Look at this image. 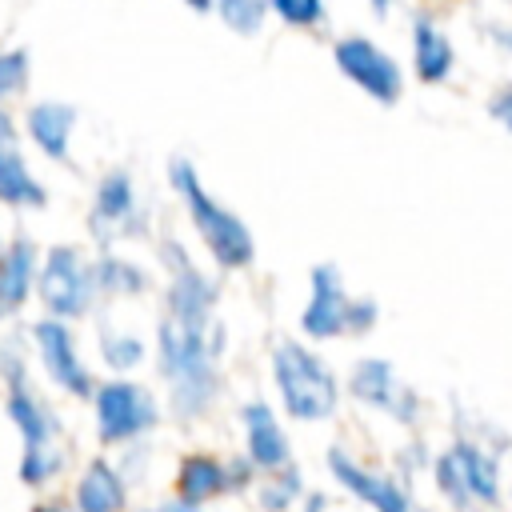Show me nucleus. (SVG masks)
Returning a JSON list of instances; mask_svg holds the SVG:
<instances>
[{
  "mask_svg": "<svg viewBox=\"0 0 512 512\" xmlns=\"http://www.w3.org/2000/svg\"><path fill=\"white\" fill-rule=\"evenodd\" d=\"M140 212H136V184L124 168H112L100 176L96 196H92V212H88V232L100 244H112L120 236L140 232Z\"/></svg>",
  "mask_w": 512,
  "mask_h": 512,
  "instance_id": "obj_11",
  "label": "nucleus"
},
{
  "mask_svg": "<svg viewBox=\"0 0 512 512\" xmlns=\"http://www.w3.org/2000/svg\"><path fill=\"white\" fill-rule=\"evenodd\" d=\"M32 512H68V508H64V504H36Z\"/></svg>",
  "mask_w": 512,
  "mask_h": 512,
  "instance_id": "obj_36",
  "label": "nucleus"
},
{
  "mask_svg": "<svg viewBox=\"0 0 512 512\" xmlns=\"http://www.w3.org/2000/svg\"><path fill=\"white\" fill-rule=\"evenodd\" d=\"M168 184H172L176 196L184 200V208H188V216H192L200 240H204L208 252H212V260H216L220 268H248L252 256H256V240H252L248 224H244L232 208H224V204L200 184L196 168H192L184 156H172V160H168Z\"/></svg>",
  "mask_w": 512,
  "mask_h": 512,
  "instance_id": "obj_2",
  "label": "nucleus"
},
{
  "mask_svg": "<svg viewBox=\"0 0 512 512\" xmlns=\"http://www.w3.org/2000/svg\"><path fill=\"white\" fill-rule=\"evenodd\" d=\"M348 392H352L360 404L380 408V412H388V416L400 420V424H412L416 412H420L416 392H412V388L400 380V372H396L388 360H380V356H368V360H360V364L352 368Z\"/></svg>",
  "mask_w": 512,
  "mask_h": 512,
  "instance_id": "obj_9",
  "label": "nucleus"
},
{
  "mask_svg": "<svg viewBox=\"0 0 512 512\" xmlns=\"http://www.w3.org/2000/svg\"><path fill=\"white\" fill-rule=\"evenodd\" d=\"M240 424H244V448H248V460L264 472H280L292 464V448H288V436L280 428V420L272 416V408L264 400H252L240 408Z\"/></svg>",
  "mask_w": 512,
  "mask_h": 512,
  "instance_id": "obj_16",
  "label": "nucleus"
},
{
  "mask_svg": "<svg viewBox=\"0 0 512 512\" xmlns=\"http://www.w3.org/2000/svg\"><path fill=\"white\" fill-rule=\"evenodd\" d=\"M160 252H164V264L172 268V280H168V316L172 320H184V324H216L212 320L216 284L184 256V248L176 240H164Z\"/></svg>",
  "mask_w": 512,
  "mask_h": 512,
  "instance_id": "obj_8",
  "label": "nucleus"
},
{
  "mask_svg": "<svg viewBox=\"0 0 512 512\" xmlns=\"http://www.w3.org/2000/svg\"><path fill=\"white\" fill-rule=\"evenodd\" d=\"M268 0H216V16L236 36H256L268 20Z\"/></svg>",
  "mask_w": 512,
  "mask_h": 512,
  "instance_id": "obj_23",
  "label": "nucleus"
},
{
  "mask_svg": "<svg viewBox=\"0 0 512 512\" xmlns=\"http://www.w3.org/2000/svg\"><path fill=\"white\" fill-rule=\"evenodd\" d=\"M492 36H496V44H500V48H508V52H512V28H496Z\"/></svg>",
  "mask_w": 512,
  "mask_h": 512,
  "instance_id": "obj_34",
  "label": "nucleus"
},
{
  "mask_svg": "<svg viewBox=\"0 0 512 512\" xmlns=\"http://www.w3.org/2000/svg\"><path fill=\"white\" fill-rule=\"evenodd\" d=\"M156 360L160 376L172 388V408L180 416H200L220 388V328L216 324H184L164 316L156 328Z\"/></svg>",
  "mask_w": 512,
  "mask_h": 512,
  "instance_id": "obj_1",
  "label": "nucleus"
},
{
  "mask_svg": "<svg viewBox=\"0 0 512 512\" xmlns=\"http://www.w3.org/2000/svg\"><path fill=\"white\" fill-rule=\"evenodd\" d=\"M92 276H96V288L100 292H112V296H140L148 288V276L140 264L124 260V256H100L92 264Z\"/></svg>",
  "mask_w": 512,
  "mask_h": 512,
  "instance_id": "obj_22",
  "label": "nucleus"
},
{
  "mask_svg": "<svg viewBox=\"0 0 512 512\" xmlns=\"http://www.w3.org/2000/svg\"><path fill=\"white\" fill-rule=\"evenodd\" d=\"M272 376H276L288 416H296V420H312V424L328 420L340 404L336 372L296 340H280L272 348Z\"/></svg>",
  "mask_w": 512,
  "mask_h": 512,
  "instance_id": "obj_3",
  "label": "nucleus"
},
{
  "mask_svg": "<svg viewBox=\"0 0 512 512\" xmlns=\"http://www.w3.org/2000/svg\"><path fill=\"white\" fill-rule=\"evenodd\" d=\"M0 204H12V208H44L48 204V188L32 176V168L20 152V140H16V124L4 104H0Z\"/></svg>",
  "mask_w": 512,
  "mask_h": 512,
  "instance_id": "obj_15",
  "label": "nucleus"
},
{
  "mask_svg": "<svg viewBox=\"0 0 512 512\" xmlns=\"http://www.w3.org/2000/svg\"><path fill=\"white\" fill-rule=\"evenodd\" d=\"M328 508V496L324 492H312L308 500H304V512H324Z\"/></svg>",
  "mask_w": 512,
  "mask_h": 512,
  "instance_id": "obj_32",
  "label": "nucleus"
},
{
  "mask_svg": "<svg viewBox=\"0 0 512 512\" xmlns=\"http://www.w3.org/2000/svg\"><path fill=\"white\" fill-rule=\"evenodd\" d=\"M100 348H104V360L112 368H136L144 360V340L140 336H128V332H104L100 336Z\"/></svg>",
  "mask_w": 512,
  "mask_h": 512,
  "instance_id": "obj_27",
  "label": "nucleus"
},
{
  "mask_svg": "<svg viewBox=\"0 0 512 512\" xmlns=\"http://www.w3.org/2000/svg\"><path fill=\"white\" fill-rule=\"evenodd\" d=\"M368 4H372V12H376V16H388V8H392L396 0H368Z\"/></svg>",
  "mask_w": 512,
  "mask_h": 512,
  "instance_id": "obj_35",
  "label": "nucleus"
},
{
  "mask_svg": "<svg viewBox=\"0 0 512 512\" xmlns=\"http://www.w3.org/2000/svg\"><path fill=\"white\" fill-rule=\"evenodd\" d=\"M328 472L336 476V484L344 492H352L356 500L372 504L376 512H412L408 488L392 476H380L372 468H364L360 460H352L344 448H328Z\"/></svg>",
  "mask_w": 512,
  "mask_h": 512,
  "instance_id": "obj_14",
  "label": "nucleus"
},
{
  "mask_svg": "<svg viewBox=\"0 0 512 512\" xmlns=\"http://www.w3.org/2000/svg\"><path fill=\"white\" fill-rule=\"evenodd\" d=\"M128 504V488H124V476L104 460H88L80 484H76V512H124Z\"/></svg>",
  "mask_w": 512,
  "mask_h": 512,
  "instance_id": "obj_20",
  "label": "nucleus"
},
{
  "mask_svg": "<svg viewBox=\"0 0 512 512\" xmlns=\"http://www.w3.org/2000/svg\"><path fill=\"white\" fill-rule=\"evenodd\" d=\"M0 372H4V380H8V404H4V408H8V420L16 424V432H20L24 448L56 444L60 424H56V416H52V412L40 404V396L28 388V376H24L20 356H16V352H4Z\"/></svg>",
  "mask_w": 512,
  "mask_h": 512,
  "instance_id": "obj_12",
  "label": "nucleus"
},
{
  "mask_svg": "<svg viewBox=\"0 0 512 512\" xmlns=\"http://www.w3.org/2000/svg\"><path fill=\"white\" fill-rule=\"evenodd\" d=\"M452 452H456V460H460V468H464V480H468L472 500H476V504H496V500H500V468H496V460H492L484 448L468 444V440L452 444Z\"/></svg>",
  "mask_w": 512,
  "mask_h": 512,
  "instance_id": "obj_21",
  "label": "nucleus"
},
{
  "mask_svg": "<svg viewBox=\"0 0 512 512\" xmlns=\"http://www.w3.org/2000/svg\"><path fill=\"white\" fill-rule=\"evenodd\" d=\"M268 4L288 28H320L324 24V0H268Z\"/></svg>",
  "mask_w": 512,
  "mask_h": 512,
  "instance_id": "obj_28",
  "label": "nucleus"
},
{
  "mask_svg": "<svg viewBox=\"0 0 512 512\" xmlns=\"http://www.w3.org/2000/svg\"><path fill=\"white\" fill-rule=\"evenodd\" d=\"M28 72H32V60H28L24 48H4L0 52V104L28 88Z\"/></svg>",
  "mask_w": 512,
  "mask_h": 512,
  "instance_id": "obj_26",
  "label": "nucleus"
},
{
  "mask_svg": "<svg viewBox=\"0 0 512 512\" xmlns=\"http://www.w3.org/2000/svg\"><path fill=\"white\" fill-rule=\"evenodd\" d=\"M32 340H36V352H40V364L44 372L52 376V384H60L68 396H92V376L76 352V336L72 328L52 316V320H36L32 324Z\"/></svg>",
  "mask_w": 512,
  "mask_h": 512,
  "instance_id": "obj_10",
  "label": "nucleus"
},
{
  "mask_svg": "<svg viewBox=\"0 0 512 512\" xmlns=\"http://www.w3.org/2000/svg\"><path fill=\"white\" fill-rule=\"evenodd\" d=\"M92 400H96V432L104 444L136 440L160 420L152 392L136 380H108L92 392Z\"/></svg>",
  "mask_w": 512,
  "mask_h": 512,
  "instance_id": "obj_7",
  "label": "nucleus"
},
{
  "mask_svg": "<svg viewBox=\"0 0 512 512\" xmlns=\"http://www.w3.org/2000/svg\"><path fill=\"white\" fill-rule=\"evenodd\" d=\"M36 292H40V300L48 304L52 316L76 320V316H84V312L92 308V296H96L100 288H96L92 264H84L72 244H56V248H48L44 264H40Z\"/></svg>",
  "mask_w": 512,
  "mask_h": 512,
  "instance_id": "obj_5",
  "label": "nucleus"
},
{
  "mask_svg": "<svg viewBox=\"0 0 512 512\" xmlns=\"http://www.w3.org/2000/svg\"><path fill=\"white\" fill-rule=\"evenodd\" d=\"M268 476H272V480H268V488H264V496H260V500H264V508H268V512H284V508L300 496V472L288 464V468L268 472Z\"/></svg>",
  "mask_w": 512,
  "mask_h": 512,
  "instance_id": "obj_29",
  "label": "nucleus"
},
{
  "mask_svg": "<svg viewBox=\"0 0 512 512\" xmlns=\"http://www.w3.org/2000/svg\"><path fill=\"white\" fill-rule=\"evenodd\" d=\"M432 472H436V488H440V496H444L452 508H472V504H476V500H472V492H468L464 468H460V460H456V452H452V448L436 456Z\"/></svg>",
  "mask_w": 512,
  "mask_h": 512,
  "instance_id": "obj_24",
  "label": "nucleus"
},
{
  "mask_svg": "<svg viewBox=\"0 0 512 512\" xmlns=\"http://www.w3.org/2000/svg\"><path fill=\"white\" fill-rule=\"evenodd\" d=\"M252 460H232V464H224V460H216V456H204V452H196V456H184L180 460V472H176V492H180V500H188V504H208V500H216V496H224V492H236V488H244L248 484V476H252Z\"/></svg>",
  "mask_w": 512,
  "mask_h": 512,
  "instance_id": "obj_13",
  "label": "nucleus"
},
{
  "mask_svg": "<svg viewBox=\"0 0 512 512\" xmlns=\"http://www.w3.org/2000/svg\"><path fill=\"white\" fill-rule=\"evenodd\" d=\"M144 512H196V504H188V500H172V504H160V508H144Z\"/></svg>",
  "mask_w": 512,
  "mask_h": 512,
  "instance_id": "obj_31",
  "label": "nucleus"
},
{
  "mask_svg": "<svg viewBox=\"0 0 512 512\" xmlns=\"http://www.w3.org/2000/svg\"><path fill=\"white\" fill-rule=\"evenodd\" d=\"M76 120H80V112H76L72 104H64V100H40V104H32V108H28L24 128H28L32 144H36L48 160L68 164V156H72V132H76Z\"/></svg>",
  "mask_w": 512,
  "mask_h": 512,
  "instance_id": "obj_17",
  "label": "nucleus"
},
{
  "mask_svg": "<svg viewBox=\"0 0 512 512\" xmlns=\"http://www.w3.org/2000/svg\"><path fill=\"white\" fill-rule=\"evenodd\" d=\"M488 116H492L500 128L512 132V84H504V88L492 92V100H488Z\"/></svg>",
  "mask_w": 512,
  "mask_h": 512,
  "instance_id": "obj_30",
  "label": "nucleus"
},
{
  "mask_svg": "<svg viewBox=\"0 0 512 512\" xmlns=\"http://www.w3.org/2000/svg\"><path fill=\"white\" fill-rule=\"evenodd\" d=\"M184 4H188L196 16H208V12H216V0H184Z\"/></svg>",
  "mask_w": 512,
  "mask_h": 512,
  "instance_id": "obj_33",
  "label": "nucleus"
},
{
  "mask_svg": "<svg viewBox=\"0 0 512 512\" xmlns=\"http://www.w3.org/2000/svg\"><path fill=\"white\" fill-rule=\"evenodd\" d=\"M332 60L344 72V80H352L368 100L392 108L404 96V72L400 64L368 36H340L332 44Z\"/></svg>",
  "mask_w": 512,
  "mask_h": 512,
  "instance_id": "obj_6",
  "label": "nucleus"
},
{
  "mask_svg": "<svg viewBox=\"0 0 512 512\" xmlns=\"http://www.w3.org/2000/svg\"><path fill=\"white\" fill-rule=\"evenodd\" d=\"M64 468V452L56 448V444H40V448H24L20 452V480L28 484V488H40V484H48L56 472Z\"/></svg>",
  "mask_w": 512,
  "mask_h": 512,
  "instance_id": "obj_25",
  "label": "nucleus"
},
{
  "mask_svg": "<svg viewBox=\"0 0 512 512\" xmlns=\"http://www.w3.org/2000/svg\"><path fill=\"white\" fill-rule=\"evenodd\" d=\"M456 64L452 40L444 36V28L432 16H416L412 20V68L424 84H444L448 72Z\"/></svg>",
  "mask_w": 512,
  "mask_h": 512,
  "instance_id": "obj_19",
  "label": "nucleus"
},
{
  "mask_svg": "<svg viewBox=\"0 0 512 512\" xmlns=\"http://www.w3.org/2000/svg\"><path fill=\"white\" fill-rule=\"evenodd\" d=\"M312 300L300 312V328L312 340H332L344 332H368L376 324V300L352 296L344 288V276L336 264H316L312 268Z\"/></svg>",
  "mask_w": 512,
  "mask_h": 512,
  "instance_id": "obj_4",
  "label": "nucleus"
},
{
  "mask_svg": "<svg viewBox=\"0 0 512 512\" xmlns=\"http://www.w3.org/2000/svg\"><path fill=\"white\" fill-rule=\"evenodd\" d=\"M36 276H40V264H36V244L28 236L12 240L4 252H0V316H12L24 308L28 292L36 288Z\"/></svg>",
  "mask_w": 512,
  "mask_h": 512,
  "instance_id": "obj_18",
  "label": "nucleus"
}]
</instances>
